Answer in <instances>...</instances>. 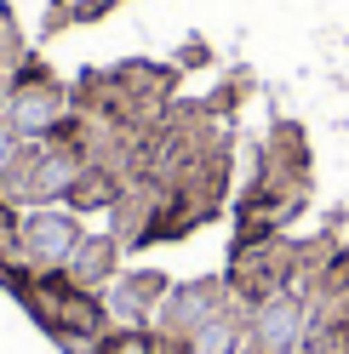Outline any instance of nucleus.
<instances>
[{
    "instance_id": "obj_2",
    "label": "nucleus",
    "mask_w": 349,
    "mask_h": 354,
    "mask_svg": "<svg viewBox=\"0 0 349 354\" xmlns=\"http://www.w3.org/2000/svg\"><path fill=\"white\" fill-rule=\"evenodd\" d=\"M80 240H86V229L69 206H35L17 217V246H24V263L35 274H63V263L75 257Z\"/></svg>"
},
{
    "instance_id": "obj_5",
    "label": "nucleus",
    "mask_w": 349,
    "mask_h": 354,
    "mask_svg": "<svg viewBox=\"0 0 349 354\" xmlns=\"http://www.w3.org/2000/svg\"><path fill=\"white\" fill-rule=\"evenodd\" d=\"M24 69V35H17V17L0 6V75H17Z\"/></svg>"
},
{
    "instance_id": "obj_7",
    "label": "nucleus",
    "mask_w": 349,
    "mask_h": 354,
    "mask_svg": "<svg viewBox=\"0 0 349 354\" xmlns=\"http://www.w3.org/2000/svg\"><path fill=\"white\" fill-rule=\"evenodd\" d=\"M98 6H103V12H109V6H120V0H98Z\"/></svg>"
},
{
    "instance_id": "obj_4",
    "label": "nucleus",
    "mask_w": 349,
    "mask_h": 354,
    "mask_svg": "<svg viewBox=\"0 0 349 354\" xmlns=\"http://www.w3.org/2000/svg\"><path fill=\"white\" fill-rule=\"evenodd\" d=\"M115 269H120V240L115 234H86L80 246H75V257L63 263V280L75 286V292H109L115 286Z\"/></svg>"
},
{
    "instance_id": "obj_6",
    "label": "nucleus",
    "mask_w": 349,
    "mask_h": 354,
    "mask_svg": "<svg viewBox=\"0 0 349 354\" xmlns=\"http://www.w3.org/2000/svg\"><path fill=\"white\" fill-rule=\"evenodd\" d=\"M17 143H24V138H17V131H12V120L0 115V171H6V160L17 154Z\"/></svg>"
},
{
    "instance_id": "obj_3",
    "label": "nucleus",
    "mask_w": 349,
    "mask_h": 354,
    "mask_svg": "<svg viewBox=\"0 0 349 354\" xmlns=\"http://www.w3.org/2000/svg\"><path fill=\"white\" fill-rule=\"evenodd\" d=\"M166 292H172V280H166V274H149V269L120 274V280L103 292V315H109V326H115V331L155 326V308L166 303Z\"/></svg>"
},
{
    "instance_id": "obj_1",
    "label": "nucleus",
    "mask_w": 349,
    "mask_h": 354,
    "mask_svg": "<svg viewBox=\"0 0 349 354\" xmlns=\"http://www.w3.org/2000/svg\"><path fill=\"white\" fill-rule=\"evenodd\" d=\"M0 115L12 120V131L17 138H63V131L75 126V92L69 86H57L40 63H24V69L12 75V97H6V109Z\"/></svg>"
}]
</instances>
